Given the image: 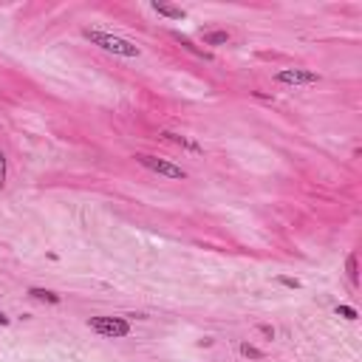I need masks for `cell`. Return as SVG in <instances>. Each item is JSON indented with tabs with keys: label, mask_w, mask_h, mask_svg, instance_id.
I'll list each match as a JSON object with an SVG mask.
<instances>
[{
	"label": "cell",
	"mask_w": 362,
	"mask_h": 362,
	"mask_svg": "<svg viewBox=\"0 0 362 362\" xmlns=\"http://www.w3.org/2000/svg\"><path fill=\"white\" fill-rule=\"evenodd\" d=\"M82 37L90 40L93 45H99L102 51H108V54H116V57H139L142 54V48L133 45L130 40H124V37H116L111 31H99V29H82Z\"/></svg>",
	"instance_id": "6da1fadb"
},
{
	"label": "cell",
	"mask_w": 362,
	"mask_h": 362,
	"mask_svg": "<svg viewBox=\"0 0 362 362\" xmlns=\"http://www.w3.org/2000/svg\"><path fill=\"white\" fill-rule=\"evenodd\" d=\"M88 328L96 331L99 337H108V339H119V337L130 334V323L124 317H90Z\"/></svg>",
	"instance_id": "7a4b0ae2"
},
{
	"label": "cell",
	"mask_w": 362,
	"mask_h": 362,
	"mask_svg": "<svg viewBox=\"0 0 362 362\" xmlns=\"http://www.w3.org/2000/svg\"><path fill=\"white\" fill-rule=\"evenodd\" d=\"M136 161L142 164L145 170L150 173H158V176H164V179H187V170L179 167V164H173L167 158H158V156H150V153H136Z\"/></svg>",
	"instance_id": "3957f363"
},
{
	"label": "cell",
	"mask_w": 362,
	"mask_h": 362,
	"mask_svg": "<svg viewBox=\"0 0 362 362\" xmlns=\"http://www.w3.org/2000/svg\"><path fill=\"white\" fill-rule=\"evenodd\" d=\"M277 82H283V85H317L320 74L305 71V68H283V71H277Z\"/></svg>",
	"instance_id": "277c9868"
},
{
	"label": "cell",
	"mask_w": 362,
	"mask_h": 362,
	"mask_svg": "<svg viewBox=\"0 0 362 362\" xmlns=\"http://www.w3.org/2000/svg\"><path fill=\"white\" fill-rule=\"evenodd\" d=\"M153 11H156V14H161V17H170V20H184V17H187V11L181 9V6L161 3V0H156V3H153Z\"/></svg>",
	"instance_id": "5b68a950"
},
{
	"label": "cell",
	"mask_w": 362,
	"mask_h": 362,
	"mask_svg": "<svg viewBox=\"0 0 362 362\" xmlns=\"http://www.w3.org/2000/svg\"><path fill=\"white\" fill-rule=\"evenodd\" d=\"M29 297H34V300H43V303H51V305H57L60 300H62L57 292H51V289H40V286L29 289Z\"/></svg>",
	"instance_id": "8992f818"
},
{
	"label": "cell",
	"mask_w": 362,
	"mask_h": 362,
	"mask_svg": "<svg viewBox=\"0 0 362 362\" xmlns=\"http://www.w3.org/2000/svg\"><path fill=\"white\" fill-rule=\"evenodd\" d=\"M201 40L204 45H226L229 43V31H204Z\"/></svg>",
	"instance_id": "52a82bcc"
},
{
	"label": "cell",
	"mask_w": 362,
	"mask_h": 362,
	"mask_svg": "<svg viewBox=\"0 0 362 362\" xmlns=\"http://www.w3.org/2000/svg\"><path fill=\"white\" fill-rule=\"evenodd\" d=\"M345 269H348V280L354 283V286H360V272H357V255H348V260H345Z\"/></svg>",
	"instance_id": "ba28073f"
},
{
	"label": "cell",
	"mask_w": 362,
	"mask_h": 362,
	"mask_svg": "<svg viewBox=\"0 0 362 362\" xmlns=\"http://www.w3.org/2000/svg\"><path fill=\"white\" fill-rule=\"evenodd\" d=\"M241 354H243L246 360H263V357H266V354H263L260 348H255V345H249V342H241Z\"/></svg>",
	"instance_id": "9c48e42d"
},
{
	"label": "cell",
	"mask_w": 362,
	"mask_h": 362,
	"mask_svg": "<svg viewBox=\"0 0 362 362\" xmlns=\"http://www.w3.org/2000/svg\"><path fill=\"white\" fill-rule=\"evenodd\" d=\"M176 40H179V43L184 45V48H187V51H190V54H195V57H201V60H210V54H207V51H198V48H195V45H192L190 40H187V37H181V34H176Z\"/></svg>",
	"instance_id": "30bf717a"
},
{
	"label": "cell",
	"mask_w": 362,
	"mask_h": 362,
	"mask_svg": "<svg viewBox=\"0 0 362 362\" xmlns=\"http://www.w3.org/2000/svg\"><path fill=\"white\" fill-rule=\"evenodd\" d=\"M334 311H337V317H342V320H357V317H360L354 305H337Z\"/></svg>",
	"instance_id": "8fae6325"
},
{
	"label": "cell",
	"mask_w": 362,
	"mask_h": 362,
	"mask_svg": "<svg viewBox=\"0 0 362 362\" xmlns=\"http://www.w3.org/2000/svg\"><path fill=\"white\" fill-rule=\"evenodd\" d=\"M277 283L286 286V289H300V280L297 277H286V274H277Z\"/></svg>",
	"instance_id": "7c38bea8"
},
{
	"label": "cell",
	"mask_w": 362,
	"mask_h": 362,
	"mask_svg": "<svg viewBox=\"0 0 362 362\" xmlns=\"http://www.w3.org/2000/svg\"><path fill=\"white\" fill-rule=\"evenodd\" d=\"M6 187V153L0 150V190Z\"/></svg>",
	"instance_id": "4fadbf2b"
},
{
	"label": "cell",
	"mask_w": 362,
	"mask_h": 362,
	"mask_svg": "<svg viewBox=\"0 0 362 362\" xmlns=\"http://www.w3.org/2000/svg\"><path fill=\"white\" fill-rule=\"evenodd\" d=\"M260 334H266V337L274 339V328H272V326H260Z\"/></svg>",
	"instance_id": "5bb4252c"
},
{
	"label": "cell",
	"mask_w": 362,
	"mask_h": 362,
	"mask_svg": "<svg viewBox=\"0 0 362 362\" xmlns=\"http://www.w3.org/2000/svg\"><path fill=\"white\" fill-rule=\"evenodd\" d=\"M9 323H11V320H9V317H6V314H3V311H0V326L6 328V326H9Z\"/></svg>",
	"instance_id": "9a60e30c"
}]
</instances>
